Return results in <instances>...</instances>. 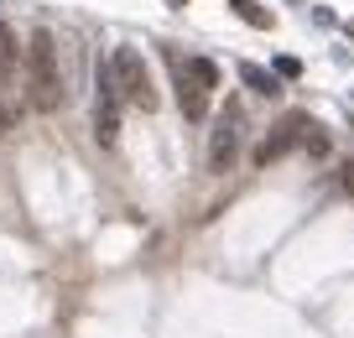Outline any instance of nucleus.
I'll list each match as a JSON object with an SVG mask.
<instances>
[{
	"mask_svg": "<svg viewBox=\"0 0 354 338\" xmlns=\"http://www.w3.org/2000/svg\"><path fill=\"white\" fill-rule=\"evenodd\" d=\"M26 88H32V109H57L63 104V73H57V42L53 32L37 26L26 42Z\"/></svg>",
	"mask_w": 354,
	"mask_h": 338,
	"instance_id": "1",
	"label": "nucleus"
},
{
	"mask_svg": "<svg viewBox=\"0 0 354 338\" xmlns=\"http://www.w3.org/2000/svg\"><path fill=\"white\" fill-rule=\"evenodd\" d=\"M240 125H245L240 104H224V115H219V131H214V141H209V167H214V172H230L234 151H240Z\"/></svg>",
	"mask_w": 354,
	"mask_h": 338,
	"instance_id": "6",
	"label": "nucleus"
},
{
	"mask_svg": "<svg viewBox=\"0 0 354 338\" xmlns=\"http://www.w3.org/2000/svg\"><path fill=\"white\" fill-rule=\"evenodd\" d=\"M271 68H277L281 78H302V63H297V57H277V63H271Z\"/></svg>",
	"mask_w": 354,
	"mask_h": 338,
	"instance_id": "10",
	"label": "nucleus"
},
{
	"mask_svg": "<svg viewBox=\"0 0 354 338\" xmlns=\"http://www.w3.org/2000/svg\"><path fill=\"white\" fill-rule=\"evenodd\" d=\"M167 63H172V88H177L183 120H203L209 115V94L219 88V68L209 57H177V53H167Z\"/></svg>",
	"mask_w": 354,
	"mask_h": 338,
	"instance_id": "2",
	"label": "nucleus"
},
{
	"mask_svg": "<svg viewBox=\"0 0 354 338\" xmlns=\"http://www.w3.org/2000/svg\"><path fill=\"white\" fill-rule=\"evenodd\" d=\"M308 131H318L308 115H287V120H277L271 135H261V146H255V167H271V162H281L287 151H297V146L308 141Z\"/></svg>",
	"mask_w": 354,
	"mask_h": 338,
	"instance_id": "5",
	"label": "nucleus"
},
{
	"mask_svg": "<svg viewBox=\"0 0 354 338\" xmlns=\"http://www.w3.org/2000/svg\"><path fill=\"white\" fill-rule=\"evenodd\" d=\"M120 84H115V68L100 63V73H94V141L100 146H115V135H120Z\"/></svg>",
	"mask_w": 354,
	"mask_h": 338,
	"instance_id": "4",
	"label": "nucleus"
},
{
	"mask_svg": "<svg viewBox=\"0 0 354 338\" xmlns=\"http://www.w3.org/2000/svg\"><path fill=\"white\" fill-rule=\"evenodd\" d=\"M11 131V109H6V99H0V135Z\"/></svg>",
	"mask_w": 354,
	"mask_h": 338,
	"instance_id": "11",
	"label": "nucleus"
},
{
	"mask_svg": "<svg viewBox=\"0 0 354 338\" xmlns=\"http://www.w3.org/2000/svg\"><path fill=\"white\" fill-rule=\"evenodd\" d=\"M234 6V16H240V21H250V26H261V32H271V11H266V6H255V0H230Z\"/></svg>",
	"mask_w": 354,
	"mask_h": 338,
	"instance_id": "8",
	"label": "nucleus"
},
{
	"mask_svg": "<svg viewBox=\"0 0 354 338\" xmlns=\"http://www.w3.org/2000/svg\"><path fill=\"white\" fill-rule=\"evenodd\" d=\"M11 73H16V32L0 21V78H11Z\"/></svg>",
	"mask_w": 354,
	"mask_h": 338,
	"instance_id": "9",
	"label": "nucleus"
},
{
	"mask_svg": "<svg viewBox=\"0 0 354 338\" xmlns=\"http://www.w3.org/2000/svg\"><path fill=\"white\" fill-rule=\"evenodd\" d=\"M110 68H115V84H120L125 104H136V109H146V115H151V109H156V84H151L146 57L136 53V47H115Z\"/></svg>",
	"mask_w": 354,
	"mask_h": 338,
	"instance_id": "3",
	"label": "nucleus"
},
{
	"mask_svg": "<svg viewBox=\"0 0 354 338\" xmlns=\"http://www.w3.org/2000/svg\"><path fill=\"white\" fill-rule=\"evenodd\" d=\"M240 78H245V88H255L261 99H277V94H281V73H277V68H261V63H240Z\"/></svg>",
	"mask_w": 354,
	"mask_h": 338,
	"instance_id": "7",
	"label": "nucleus"
}]
</instances>
